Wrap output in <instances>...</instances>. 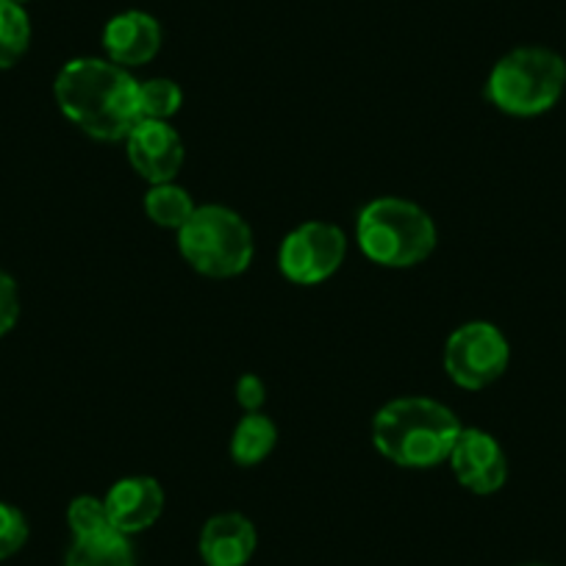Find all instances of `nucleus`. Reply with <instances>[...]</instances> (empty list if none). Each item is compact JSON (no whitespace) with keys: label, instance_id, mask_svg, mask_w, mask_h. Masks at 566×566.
<instances>
[{"label":"nucleus","instance_id":"6e6552de","mask_svg":"<svg viewBox=\"0 0 566 566\" xmlns=\"http://www.w3.org/2000/svg\"><path fill=\"white\" fill-rule=\"evenodd\" d=\"M125 156L136 176L148 181V187H154V184L176 181L184 159H187V148L172 123L139 119L125 136Z\"/></svg>","mask_w":566,"mask_h":566},{"label":"nucleus","instance_id":"f3484780","mask_svg":"<svg viewBox=\"0 0 566 566\" xmlns=\"http://www.w3.org/2000/svg\"><path fill=\"white\" fill-rule=\"evenodd\" d=\"M184 106V90L172 78L139 81V119L170 123Z\"/></svg>","mask_w":566,"mask_h":566},{"label":"nucleus","instance_id":"ddd939ff","mask_svg":"<svg viewBox=\"0 0 566 566\" xmlns=\"http://www.w3.org/2000/svg\"><path fill=\"white\" fill-rule=\"evenodd\" d=\"M64 566H136L130 536L119 533L117 527L90 536H73Z\"/></svg>","mask_w":566,"mask_h":566},{"label":"nucleus","instance_id":"412c9836","mask_svg":"<svg viewBox=\"0 0 566 566\" xmlns=\"http://www.w3.org/2000/svg\"><path fill=\"white\" fill-rule=\"evenodd\" d=\"M264 400H266L264 380H261L255 373H244L242 378L237 380V402H239V408H244V413L261 411Z\"/></svg>","mask_w":566,"mask_h":566},{"label":"nucleus","instance_id":"aec40b11","mask_svg":"<svg viewBox=\"0 0 566 566\" xmlns=\"http://www.w3.org/2000/svg\"><path fill=\"white\" fill-rule=\"evenodd\" d=\"M20 319V290L18 281L7 270H0V336L18 325Z\"/></svg>","mask_w":566,"mask_h":566},{"label":"nucleus","instance_id":"f03ea898","mask_svg":"<svg viewBox=\"0 0 566 566\" xmlns=\"http://www.w3.org/2000/svg\"><path fill=\"white\" fill-rule=\"evenodd\" d=\"M461 419L444 402L422 395L395 397L373 417V444L402 470H433L448 464L461 433Z\"/></svg>","mask_w":566,"mask_h":566},{"label":"nucleus","instance_id":"7ed1b4c3","mask_svg":"<svg viewBox=\"0 0 566 566\" xmlns=\"http://www.w3.org/2000/svg\"><path fill=\"white\" fill-rule=\"evenodd\" d=\"M356 244L373 264L386 270H411L433 255L439 228L419 203L384 195L358 211Z\"/></svg>","mask_w":566,"mask_h":566},{"label":"nucleus","instance_id":"2eb2a0df","mask_svg":"<svg viewBox=\"0 0 566 566\" xmlns=\"http://www.w3.org/2000/svg\"><path fill=\"white\" fill-rule=\"evenodd\" d=\"M142 209L154 226L178 233L195 214L198 203L189 195V189H184L178 181H167L148 187V192L142 198Z\"/></svg>","mask_w":566,"mask_h":566},{"label":"nucleus","instance_id":"20e7f679","mask_svg":"<svg viewBox=\"0 0 566 566\" xmlns=\"http://www.w3.org/2000/svg\"><path fill=\"white\" fill-rule=\"evenodd\" d=\"M566 62L549 48H514L497 59L486 81V97L509 117H538L560 101Z\"/></svg>","mask_w":566,"mask_h":566},{"label":"nucleus","instance_id":"9b49d317","mask_svg":"<svg viewBox=\"0 0 566 566\" xmlns=\"http://www.w3.org/2000/svg\"><path fill=\"white\" fill-rule=\"evenodd\" d=\"M108 520L125 536L148 531L165 511V489L150 475L119 478L103 497Z\"/></svg>","mask_w":566,"mask_h":566},{"label":"nucleus","instance_id":"a211bd4d","mask_svg":"<svg viewBox=\"0 0 566 566\" xmlns=\"http://www.w3.org/2000/svg\"><path fill=\"white\" fill-rule=\"evenodd\" d=\"M67 525L73 531V536H90V533L108 531L112 520H108V511L103 497H95V494H81L70 503L67 509Z\"/></svg>","mask_w":566,"mask_h":566},{"label":"nucleus","instance_id":"0eeeda50","mask_svg":"<svg viewBox=\"0 0 566 566\" xmlns=\"http://www.w3.org/2000/svg\"><path fill=\"white\" fill-rule=\"evenodd\" d=\"M347 259V233L336 222L308 220L292 228L277 248V270L297 286H317L334 277Z\"/></svg>","mask_w":566,"mask_h":566},{"label":"nucleus","instance_id":"423d86ee","mask_svg":"<svg viewBox=\"0 0 566 566\" xmlns=\"http://www.w3.org/2000/svg\"><path fill=\"white\" fill-rule=\"evenodd\" d=\"M442 361L444 373L459 389L481 391L509 373L511 345L494 323L472 319L448 336Z\"/></svg>","mask_w":566,"mask_h":566},{"label":"nucleus","instance_id":"f257e3e1","mask_svg":"<svg viewBox=\"0 0 566 566\" xmlns=\"http://www.w3.org/2000/svg\"><path fill=\"white\" fill-rule=\"evenodd\" d=\"M53 97L64 117L92 139L125 142L139 123V81L108 59H70L53 81Z\"/></svg>","mask_w":566,"mask_h":566},{"label":"nucleus","instance_id":"39448f33","mask_svg":"<svg viewBox=\"0 0 566 566\" xmlns=\"http://www.w3.org/2000/svg\"><path fill=\"white\" fill-rule=\"evenodd\" d=\"M178 250L195 272L226 281L253 264V228L231 206L203 203L178 231Z\"/></svg>","mask_w":566,"mask_h":566},{"label":"nucleus","instance_id":"f8f14e48","mask_svg":"<svg viewBox=\"0 0 566 566\" xmlns=\"http://www.w3.org/2000/svg\"><path fill=\"white\" fill-rule=\"evenodd\" d=\"M198 547L206 566H248L259 547V533L248 516L226 511L206 522Z\"/></svg>","mask_w":566,"mask_h":566},{"label":"nucleus","instance_id":"1a4fd4ad","mask_svg":"<svg viewBox=\"0 0 566 566\" xmlns=\"http://www.w3.org/2000/svg\"><path fill=\"white\" fill-rule=\"evenodd\" d=\"M448 467L453 470L461 489L472 494H494L509 481V455L503 444L483 428H461Z\"/></svg>","mask_w":566,"mask_h":566},{"label":"nucleus","instance_id":"dca6fc26","mask_svg":"<svg viewBox=\"0 0 566 566\" xmlns=\"http://www.w3.org/2000/svg\"><path fill=\"white\" fill-rule=\"evenodd\" d=\"M31 45V20L23 3L0 0V70H9Z\"/></svg>","mask_w":566,"mask_h":566},{"label":"nucleus","instance_id":"6ab92c4d","mask_svg":"<svg viewBox=\"0 0 566 566\" xmlns=\"http://www.w3.org/2000/svg\"><path fill=\"white\" fill-rule=\"evenodd\" d=\"M29 542V520L20 509L0 500V560L12 558Z\"/></svg>","mask_w":566,"mask_h":566},{"label":"nucleus","instance_id":"9d476101","mask_svg":"<svg viewBox=\"0 0 566 566\" xmlns=\"http://www.w3.org/2000/svg\"><path fill=\"white\" fill-rule=\"evenodd\" d=\"M161 25L154 14L142 9H128L119 12L103 25V51L108 62L119 64L125 70L145 67L154 62L161 51Z\"/></svg>","mask_w":566,"mask_h":566},{"label":"nucleus","instance_id":"4468645a","mask_svg":"<svg viewBox=\"0 0 566 566\" xmlns=\"http://www.w3.org/2000/svg\"><path fill=\"white\" fill-rule=\"evenodd\" d=\"M277 444V424L264 411L244 413L231 433L228 453L237 467H259L272 455Z\"/></svg>","mask_w":566,"mask_h":566},{"label":"nucleus","instance_id":"4be33fe9","mask_svg":"<svg viewBox=\"0 0 566 566\" xmlns=\"http://www.w3.org/2000/svg\"><path fill=\"white\" fill-rule=\"evenodd\" d=\"M14 3H29V0H14Z\"/></svg>","mask_w":566,"mask_h":566}]
</instances>
